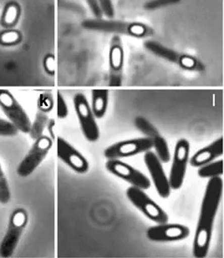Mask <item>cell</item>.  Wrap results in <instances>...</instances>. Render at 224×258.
<instances>
[{"label":"cell","instance_id":"6da1fadb","mask_svg":"<svg viewBox=\"0 0 224 258\" xmlns=\"http://www.w3.org/2000/svg\"><path fill=\"white\" fill-rule=\"evenodd\" d=\"M222 190L223 181L220 176L208 180L193 240V255L195 257H205L209 251L214 222L222 197Z\"/></svg>","mask_w":224,"mask_h":258},{"label":"cell","instance_id":"7a4b0ae2","mask_svg":"<svg viewBox=\"0 0 224 258\" xmlns=\"http://www.w3.org/2000/svg\"><path fill=\"white\" fill-rule=\"evenodd\" d=\"M28 223V214L24 208L14 210L10 217L6 234L0 243V256L11 257L13 255L22 235Z\"/></svg>","mask_w":224,"mask_h":258},{"label":"cell","instance_id":"3957f363","mask_svg":"<svg viewBox=\"0 0 224 258\" xmlns=\"http://www.w3.org/2000/svg\"><path fill=\"white\" fill-rule=\"evenodd\" d=\"M83 27L92 30L102 31L107 33H118L128 35L131 37H149L152 35V29L148 25L140 23L119 22V21H103L101 19L88 20L83 22Z\"/></svg>","mask_w":224,"mask_h":258},{"label":"cell","instance_id":"277c9868","mask_svg":"<svg viewBox=\"0 0 224 258\" xmlns=\"http://www.w3.org/2000/svg\"><path fill=\"white\" fill-rule=\"evenodd\" d=\"M144 47L147 50H149L150 53L159 58H162L163 60L173 62L182 69L198 72H201L205 69L203 63L195 57L167 48L157 41L148 40L144 43Z\"/></svg>","mask_w":224,"mask_h":258},{"label":"cell","instance_id":"5b68a950","mask_svg":"<svg viewBox=\"0 0 224 258\" xmlns=\"http://www.w3.org/2000/svg\"><path fill=\"white\" fill-rule=\"evenodd\" d=\"M51 147L52 140L49 136L43 135L37 138V140H35L32 148L25 155V158L19 163L17 167L19 176L25 178L35 172V170L41 164V162L50 152Z\"/></svg>","mask_w":224,"mask_h":258},{"label":"cell","instance_id":"8992f818","mask_svg":"<svg viewBox=\"0 0 224 258\" xmlns=\"http://www.w3.org/2000/svg\"><path fill=\"white\" fill-rule=\"evenodd\" d=\"M126 196L132 204L151 221L155 222L156 224L168 222L167 214L143 189L132 185L126 190Z\"/></svg>","mask_w":224,"mask_h":258},{"label":"cell","instance_id":"52a82bcc","mask_svg":"<svg viewBox=\"0 0 224 258\" xmlns=\"http://www.w3.org/2000/svg\"><path fill=\"white\" fill-rule=\"evenodd\" d=\"M190 160V143L184 138L177 142L175 147L172 166L169 174V184L171 189H180L184 183L187 167Z\"/></svg>","mask_w":224,"mask_h":258},{"label":"cell","instance_id":"ba28073f","mask_svg":"<svg viewBox=\"0 0 224 258\" xmlns=\"http://www.w3.org/2000/svg\"><path fill=\"white\" fill-rule=\"evenodd\" d=\"M73 102L83 136L89 142L97 141L100 136L99 128L87 98L83 93H77Z\"/></svg>","mask_w":224,"mask_h":258},{"label":"cell","instance_id":"9c48e42d","mask_svg":"<svg viewBox=\"0 0 224 258\" xmlns=\"http://www.w3.org/2000/svg\"><path fill=\"white\" fill-rule=\"evenodd\" d=\"M0 107L8 117L9 121L18 129L19 132L28 134L31 121L25 109L20 105L13 94L5 90H0Z\"/></svg>","mask_w":224,"mask_h":258},{"label":"cell","instance_id":"30bf717a","mask_svg":"<svg viewBox=\"0 0 224 258\" xmlns=\"http://www.w3.org/2000/svg\"><path fill=\"white\" fill-rule=\"evenodd\" d=\"M152 148V143L148 137H139L135 139L124 140L115 143L104 151V156L107 160L129 158L137 154L145 153Z\"/></svg>","mask_w":224,"mask_h":258},{"label":"cell","instance_id":"8fae6325","mask_svg":"<svg viewBox=\"0 0 224 258\" xmlns=\"http://www.w3.org/2000/svg\"><path fill=\"white\" fill-rule=\"evenodd\" d=\"M106 168L110 173L128 182L133 186L141 188L143 190L149 189L150 187V181L143 172L131 166L123 160L117 159L107 160Z\"/></svg>","mask_w":224,"mask_h":258},{"label":"cell","instance_id":"7c38bea8","mask_svg":"<svg viewBox=\"0 0 224 258\" xmlns=\"http://www.w3.org/2000/svg\"><path fill=\"white\" fill-rule=\"evenodd\" d=\"M125 64V51L123 47L122 39L118 35L112 37L109 54H108V67H109V77L108 85L109 87L117 88L122 86L123 74Z\"/></svg>","mask_w":224,"mask_h":258},{"label":"cell","instance_id":"4fadbf2b","mask_svg":"<svg viewBox=\"0 0 224 258\" xmlns=\"http://www.w3.org/2000/svg\"><path fill=\"white\" fill-rule=\"evenodd\" d=\"M135 125L138 131H140L146 137L150 139L152 143V148H155V154L162 163H168L171 159V153L167 142L159 133V131L156 129L155 126L144 117H136Z\"/></svg>","mask_w":224,"mask_h":258},{"label":"cell","instance_id":"5bb4252c","mask_svg":"<svg viewBox=\"0 0 224 258\" xmlns=\"http://www.w3.org/2000/svg\"><path fill=\"white\" fill-rule=\"evenodd\" d=\"M144 162L147 166L156 190L160 195V197L163 199L169 197L171 193V187L169 184L167 176L163 170L162 161L157 157V155L154 152L149 150L145 152Z\"/></svg>","mask_w":224,"mask_h":258},{"label":"cell","instance_id":"9a60e30c","mask_svg":"<svg viewBox=\"0 0 224 258\" xmlns=\"http://www.w3.org/2000/svg\"><path fill=\"white\" fill-rule=\"evenodd\" d=\"M190 228L181 224H158L147 230V238L152 241H178L190 236Z\"/></svg>","mask_w":224,"mask_h":258},{"label":"cell","instance_id":"2e32d148","mask_svg":"<svg viewBox=\"0 0 224 258\" xmlns=\"http://www.w3.org/2000/svg\"><path fill=\"white\" fill-rule=\"evenodd\" d=\"M56 150L58 158L75 172L84 173L89 170V162L85 157L62 137L56 139Z\"/></svg>","mask_w":224,"mask_h":258},{"label":"cell","instance_id":"e0dca14e","mask_svg":"<svg viewBox=\"0 0 224 258\" xmlns=\"http://www.w3.org/2000/svg\"><path fill=\"white\" fill-rule=\"evenodd\" d=\"M223 154V137L220 136L218 139L211 143L205 148H201L189 160V163L193 167L202 166L208 162L218 159Z\"/></svg>","mask_w":224,"mask_h":258},{"label":"cell","instance_id":"ac0fdd59","mask_svg":"<svg viewBox=\"0 0 224 258\" xmlns=\"http://www.w3.org/2000/svg\"><path fill=\"white\" fill-rule=\"evenodd\" d=\"M107 105H108V91L93 90L91 108L95 118H102L106 115Z\"/></svg>","mask_w":224,"mask_h":258},{"label":"cell","instance_id":"d6986e66","mask_svg":"<svg viewBox=\"0 0 224 258\" xmlns=\"http://www.w3.org/2000/svg\"><path fill=\"white\" fill-rule=\"evenodd\" d=\"M197 173L201 178L210 179L221 176L223 173V160H213L205 165L198 167Z\"/></svg>","mask_w":224,"mask_h":258},{"label":"cell","instance_id":"ffe728a7","mask_svg":"<svg viewBox=\"0 0 224 258\" xmlns=\"http://www.w3.org/2000/svg\"><path fill=\"white\" fill-rule=\"evenodd\" d=\"M48 121H49L48 113L38 110L34 121L31 123L30 131L28 133L34 141L37 140V138H39L40 136H43L44 131H45V128L47 127Z\"/></svg>","mask_w":224,"mask_h":258},{"label":"cell","instance_id":"44dd1931","mask_svg":"<svg viewBox=\"0 0 224 258\" xmlns=\"http://www.w3.org/2000/svg\"><path fill=\"white\" fill-rule=\"evenodd\" d=\"M11 201V190L5 173L0 164V203L7 204Z\"/></svg>","mask_w":224,"mask_h":258},{"label":"cell","instance_id":"7402d4cb","mask_svg":"<svg viewBox=\"0 0 224 258\" xmlns=\"http://www.w3.org/2000/svg\"><path fill=\"white\" fill-rule=\"evenodd\" d=\"M20 14V9L18 5L15 3H11L7 6L5 13L3 15V23L4 25H13L16 23Z\"/></svg>","mask_w":224,"mask_h":258},{"label":"cell","instance_id":"603a6c76","mask_svg":"<svg viewBox=\"0 0 224 258\" xmlns=\"http://www.w3.org/2000/svg\"><path fill=\"white\" fill-rule=\"evenodd\" d=\"M21 34L16 30L5 31L0 34V43L4 46H11L18 43L21 40Z\"/></svg>","mask_w":224,"mask_h":258},{"label":"cell","instance_id":"cb8c5ba5","mask_svg":"<svg viewBox=\"0 0 224 258\" xmlns=\"http://www.w3.org/2000/svg\"><path fill=\"white\" fill-rule=\"evenodd\" d=\"M19 131L13 123L9 120L0 118V136L12 137L18 135Z\"/></svg>","mask_w":224,"mask_h":258},{"label":"cell","instance_id":"d4e9b609","mask_svg":"<svg viewBox=\"0 0 224 258\" xmlns=\"http://www.w3.org/2000/svg\"><path fill=\"white\" fill-rule=\"evenodd\" d=\"M56 111H57V117L60 119H65L69 116V107L62 94H57V101H56Z\"/></svg>","mask_w":224,"mask_h":258},{"label":"cell","instance_id":"484cf974","mask_svg":"<svg viewBox=\"0 0 224 258\" xmlns=\"http://www.w3.org/2000/svg\"><path fill=\"white\" fill-rule=\"evenodd\" d=\"M181 2V0H151L145 5V10L153 11L157 9H162L163 7L169 6Z\"/></svg>","mask_w":224,"mask_h":258},{"label":"cell","instance_id":"4316f807","mask_svg":"<svg viewBox=\"0 0 224 258\" xmlns=\"http://www.w3.org/2000/svg\"><path fill=\"white\" fill-rule=\"evenodd\" d=\"M37 105H38V110L49 113V111L52 108V100L50 98V95L42 94L40 95V98L38 99Z\"/></svg>","mask_w":224,"mask_h":258},{"label":"cell","instance_id":"83f0119b","mask_svg":"<svg viewBox=\"0 0 224 258\" xmlns=\"http://www.w3.org/2000/svg\"><path fill=\"white\" fill-rule=\"evenodd\" d=\"M98 3L103 15H106L108 19L114 17V9L111 0H98Z\"/></svg>","mask_w":224,"mask_h":258},{"label":"cell","instance_id":"f1b7e54d","mask_svg":"<svg viewBox=\"0 0 224 258\" xmlns=\"http://www.w3.org/2000/svg\"><path fill=\"white\" fill-rule=\"evenodd\" d=\"M44 68L46 70V72L49 75L53 76L55 73L56 70V61L54 56L51 54H48L44 58Z\"/></svg>","mask_w":224,"mask_h":258},{"label":"cell","instance_id":"f546056e","mask_svg":"<svg viewBox=\"0 0 224 258\" xmlns=\"http://www.w3.org/2000/svg\"><path fill=\"white\" fill-rule=\"evenodd\" d=\"M86 2H87L88 6L90 8L93 15L97 19L102 18L103 13L101 11L98 0H86Z\"/></svg>","mask_w":224,"mask_h":258},{"label":"cell","instance_id":"4dcf8cb0","mask_svg":"<svg viewBox=\"0 0 224 258\" xmlns=\"http://www.w3.org/2000/svg\"><path fill=\"white\" fill-rule=\"evenodd\" d=\"M47 127L48 130L50 132V139L53 140L54 139V136H55V132H54V127H55V121L53 119H49L48 124H47Z\"/></svg>","mask_w":224,"mask_h":258}]
</instances>
